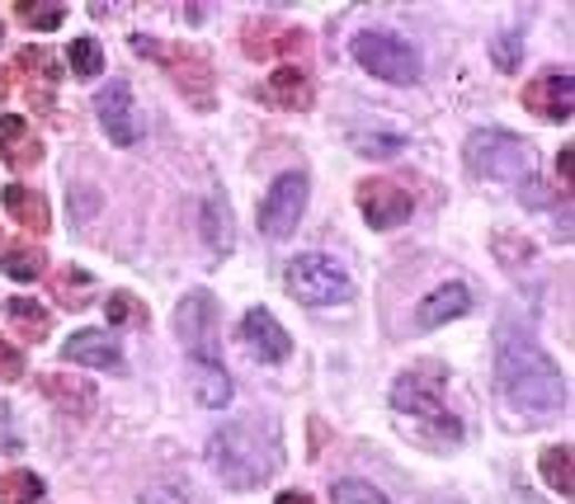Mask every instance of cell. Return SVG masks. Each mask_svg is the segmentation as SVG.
<instances>
[{
    "mask_svg": "<svg viewBox=\"0 0 575 504\" xmlns=\"http://www.w3.org/2000/svg\"><path fill=\"white\" fill-rule=\"evenodd\" d=\"M495 387H500L505 406L524 419V425H547L552 415L566 411V377L538 339L528 335H500L495 349Z\"/></svg>",
    "mask_w": 575,
    "mask_h": 504,
    "instance_id": "obj_1",
    "label": "cell"
},
{
    "mask_svg": "<svg viewBox=\"0 0 575 504\" xmlns=\"http://www.w3.org/2000/svg\"><path fill=\"white\" fill-rule=\"evenodd\" d=\"M391 406L401 415V429L415 443H425V448H448V443L463 438L458 415L444 406V368L439 363H420V368L396 377Z\"/></svg>",
    "mask_w": 575,
    "mask_h": 504,
    "instance_id": "obj_2",
    "label": "cell"
},
{
    "mask_svg": "<svg viewBox=\"0 0 575 504\" xmlns=\"http://www.w3.org/2000/svg\"><path fill=\"white\" fill-rule=\"evenodd\" d=\"M208 462L212 472L222 476V486L231 491H255L279 472V438H274L269 425H255V419H236V425H222L208 438Z\"/></svg>",
    "mask_w": 575,
    "mask_h": 504,
    "instance_id": "obj_3",
    "label": "cell"
},
{
    "mask_svg": "<svg viewBox=\"0 0 575 504\" xmlns=\"http://www.w3.org/2000/svg\"><path fill=\"white\" fill-rule=\"evenodd\" d=\"M137 57H151L156 67H166V76L180 86V95L194 109H212V62L204 52H194L185 43H156V38H132Z\"/></svg>",
    "mask_w": 575,
    "mask_h": 504,
    "instance_id": "obj_4",
    "label": "cell"
},
{
    "mask_svg": "<svg viewBox=\"0 0 575 504\" xmlns=\"http://www.w3.org/2000/svg\"><path fill=\"white\" fill-rule=\"evenodd\" d=\"M463 156H467V170L482 175V179H509V185H519V179L533 170V147L524 142V137L505 132V128L472 132Z\"/></svg>",
    "mask_w": 575,
    "mask_h": 504,
    "instance_id": "obj_5",
    "label": "cell"
},
{
    "mask_svg": "<svg viewBox=\"0 0 575 504\" xmlns=\"http://www.w3.org/2000/svg\"><path fill=\"white\" fill-rule=\"evenodd\" d=\"M284 284L288 293L303 302V307H340V302L354 297V278L335 265L330 255H297L288 274H284Z\"/></svg>",
    "mask_w": 575,
    "mask_h": 504,
    "instance_id": "obj_6",
    "label": "cell"
},
{
    "mask_svg": "<svg viewBox=\"0 0 575 504\" xmlns=\"http://www.w3.org/2000/svg\"><path fill=\"white\" fill-rule=\"evenodd\" d=\"M354 62L368 76L387 80V86H415V80H420V52H415L406 38L383 33V29H368L354 38Z\"/></svg>",
    "mask_w": 575,
    "mask_h": 504,
    "instance_id": "obj_7",
    "label": "cell"
},
{
    "mask_svg": "<svg viewBox=\"0 0 575 504\" xmlns=\"http://www.w3.org/2000/svg\"><path fill=\"white\" fill-rule=\"evenodd\" d=\"M175 335L185 339L189 363H222L217 354V297L208 288H194L175 307Z\"/></svg>",
    "mask_w": 575,
    "mask_h": 504,
    "instance_id": "obj_8",
    "label": "cell"
},
{
    "mask_svg": "<svg viewBox=\"0 0 575 504\" xmlns=\"http://www.w3.org/2000/svg\"><path fill=\"white\" fill-rule=\"evenodd\" d=\"M303 213H307V175L288 170V175L274 179L269 194H265V204H260V231L269 240H284V236L297 231Z\"/></svg>",
    "mask_w": 575,
    "mask_h": 504,
    "instance_id": "obj_9",
    "label": "cell"
},
{
    "mask_svg": "<svg viewBox=\"0 0 575 504\" xmlns=\"http://www.w3.org/2000/svg\"><path fill=\"white\" fill-rule=\"evenodd\" d=\"M354 204H359V213L373 231H391L410 217L415 198L401 185H391V179H364V185H354Z\"/></svg>",
    "mask_w": 575,
    "mask_h": 504,
    "instance_id": "obj_10",
    "label": "cell"
},
{
    "mask_svg": "<svg viewBox=\"0 0 575 504\" xmlns=\"http://www.w3.org/2000/svg\"><path fill=\"white\" fill-rule=\"evenodd\" d=\"M95 109H99V128L109 132V142H118V147L142 142V113H137L128 80H109V90L95 99Z\"/></svg>",
    "mask_w": 575,
    "mask_h": 504,
    "instance_id": "obj_11",
    "label": "cell"
},
{
    "mask_svg": "<svg viewBox=\"0 0 575 504\" xmlns=\"http://www.w3.org/2000/svg\"><path fill=\"white\" fill-rule=\"evenodd\" d=\"M571 105H575V86H571L566 67H547L524 86V109L547 118V123H566Z\"/></svg>",
    "mask_w": 575,
    "mask_h": 504,
    "instance_id": "obj_12",
    "label": "cell"
},
{
    "mask_svg": "<svg viewBox=\"0 0 575 504\" xmlns=\"http://www.w3.org/2000/svg\"><path fill=\"white\" fill-rule=\"evenodd\" d=\"M241 52L255 57V62H269V57H293V52H307V33L279 24V19H250L241 29Z\"/></svg>",
    "mask_w": 575,
    "mask_h": 504,
    "instance_id": "obj_13",
    "label": "cell"
},
{
    "mask_svg": "<svg viewBox=\"0 0 575 504\" xmlns=\"http://www.w3.org/2000/svg\"><path fill=\"white\" fill-rule=\"evenodd\" d=\"M241 339H246V349L260 358V363H284L288 354H293V339H288V330L274 320V312H265V307H250L246 316H241Z\"/></svg>",
    "mask_w": 575,
    "mask_h": 504,
    "instance_id": "obj_14",
    "label": "cell"
},
{
    "mask_svg": "<svg viewBox=\"0 0 575 504\" xmlns=\"http://www.w3.org/2000/svg\"><path fill=\"white\" fill-rule=\"evenodd\" d=\"M62 358L67 363H86V368H99V373L123 368V349L109 339V330H76L62 345Z\"/></svg>",
    "mask_w": 575,
    "mask_h": 504,
    "instance_id": "obj_15",
    "label": "cell"
},
{
    "mask_svg": "<svg viewBox=\"0 0 575 504\" xmlns=\"http://www.w3.org/2000/svg\"><path fill=\"white\" fill-rule=\"evenodd\" d=\"M0 160H6L10 170H33L38 160H43V142L33 137L29 118H19V113L0 118Z\"/></svg>",
    "mask_w": 575,
    "mask_h": 504,
    "instance_id": "obj_16",
    "label": "cell"
},
{
    "mask_svg": "<svg viewBox=\"0 0 575 504\" xmlns=\"http://www.w3.org/2000/svg\"><path fill=\"white\" fill-rule=\"evenodd\" d=\"M472 312V288L467 284H444V288H434L420 307H415V326L420 330H439L448 326V320H458Z\"/></svg>",
    "mask_w": 575,
    "mask_h": 504,
    "instance_id": "obj_17",
    "label": "cell"
},
{
    "mask_svg": "<svg viewBox=\"0 0 575 504\" xmlns=\"http://www.w3.org/2000/svg\"><path fill=\"white\" fill-rule=\"evenodd\" d=\"M38 387H43V396L52 401L57 411H67V415H76V419H90V415H95V406H99V396H95V387H90L86 377L43 373V377H38Z\"/></svg>",
    "mask_w": 575,
    "mask_h": 504,
    "instance_id": "obj_18",
    "label": "cell"
},
{
    "mask_svg": "<svg viewBox=\"0 0 575 504\" xmlns=\"http://www.w3.org/2000/svg\"><path fill=\"white\" fill-rule=\"evenodd\" d=\"M260 99H265V105H274V109H288V113L307 109L311 105V76L303 67H279L260 86Z\"/></svg>",
    "mask_w": 575,
    "mask_h": 504,
    "instance_id": "obj_19",
    "label": "cell"
},
{
    "mask_svg": "<svg viewBox=\"0 0 575 504\" xmlns=\"http://www.w3.org/2000/svg\"><path fill=\"white\" fill-rule=\"evenodd\" d=\"M19 71L29 76V99L38 109H48L57 80H62V67L52 62V52L48 48H24V52H19Z\"/></svg>",
    "mask_w": 575,
    "mask_h": 504,
    "instance_id": "obj_20",
    "label": "cell"
},
{
    "mask_svg": "<svg viewBox=\"0 0 575 504\" xmlns=\"http://www.w3.org/2000/svg\"><path fill=\"white\" fill-rule=\"evenodd\" d=\"M6 213L19 221V227H29L33 236H43L52 227V213H48V198L29 189V185H6Z\"/></svg>",
    "mask_w": 575,
    "mask_h": 504,
    "instance_id": "obj_21",
    "label": "cell"
},
{
    "mask_svg": "<svg viewBox=\"0 0 575 504\" xmlns=\"http://www.w3.org/2000/svg\"><path fill=\"white\" fill-rule=\"evenodd\" d=\"M189 382H194L198 406L222 411L227 401H231V377H227L222 363H189Z\"/></svg>",
    "mask_w": 575,
    "mask_h": 504,
    "instance_id": "obj_22",
    "label": "cell"
},
{
    "mask_svg": "<svg viewBox=\"0 0 575 504\" xmlns=\"http://www.w3.org/2000/svg\"><path fill=\"white\" fill-rule=\"evenodd\" d=\"M48 255L33 246V240H19V246L6 250V259H0V269H6V278H14V284H33L38 274H43Z\"/></svg>",
    "mask_w": 575,
    "mask_h": 504,
    "instance_id": "obj_23",
    "label": "cell"
},
{
    "mask_svg": "<svg viewBox=\"0 0 575 504\" xmlns=\"http://www.w3.org/2000/svg\"><path fill=\"white\" fill-rule=\"evenodd\" d=\"M571 443H557V448H547L543 453V462H538V467H543V481H547V486L552 491H557L562 500H571L575 495V467H571Z\"/></svg>",
    "mask_w": 575,
    "mask_h": 504,
    "instance_id": "obj_24",
    "label": "cell"
},
{
    "mask_svg": "<svg viewBox=\"0 0 575 504\" xmlns=\"http://www.w3.org/2000/svg\"><path fill=\"white\" fill-rule=\"evenodd\" d=\"M0 504H48L43 476H33V472H6V476H0Z\"/></svg>",
    "mask_w": 575,
    "mask_h": 504,
    "instance_id": "obj_25",
    "label": "cell"
},
{
    "mask_svg": "<svg viewBox=\"0 0 575 504\" xmlns=\"http://www.w3.org/2000/svg\"><path fill=\"white\" fill-rule=\"evenodd\" d=\"M6 316H10V326H14V330H24V335L33 339V345L52 330V316H48L43 307H38V302H29V297H10V302H6Z\"/></svg>",
    "mask_w": 575,
    "mask_h": 504,
    "instance_id": "obj_26",
    "label": "cell"
},
{
    "mask_svg": "<svg viewBox=\"0 0 575 504\" xmlns=\"http://www.w3.org/2000/svg\"><path fill=\"white\" fill-rule=\"evenodd\" d=\"M67 67H71V76H76V80H95V76H105V48H99V38H71Z\"/></svg>",
    "mask_w": 575,
    "mask_h": 504,
    "instance_id": "obj_27",
    "label": "cell"
},
{
    "mask_svg": "<svg viewBox=\"0 0 575 504\" xmlns=\"http://www.w3.org/2000/svg\"><path fill=\"white\" fill-rule=\"evenodd\" d=\"M52 293L62 297V307H90V297H95V278L86 269H62L52 278Z\"/></svg>",
    "mask_w": 575,
    "mask_h": 504,
    "instance_id": "obj_28",
    "label": "cell"
},
{
    "mask_svg": "<svg viewBox=\"0 0 575 504\" xmlns=\"http://www.w3.org/2000/svg\"><path fill=\"white\" fill-rule=\"evenodd\" d=\"M490 250H495V259H500L505 269H519V265H528L533 255V240H524V236H514V231H495L490 236Z\"/></svg>",
    "mask_w": 575,
    "mask_h": 504,
    "instance_id": "obj_29",
    "label": "cell"
},
{
    "mask_svg": "<svg viewBox=\"0 0 575 504\" xmlns=\"http://www.w3.org/2000/svg\"><path fill=\"white\" fill-rule=\"evenodd\" d=\"M330 500L335 504H391L378 486H368V481H335V486H330Z\"/></svg>",
    "mask_w": 575,
    "mask_h": 504,
    "instance_id": "obj_30",
    "label": "cell"
},
{
    "mask_svg": "<svg viewBox=\"0 0 575 504\" xmlns=\"http://www.w3.org/2000/svg\"><path fill=\"white\" fill-rule=\"evenodd\" d=\"M105 316H109V326H132V320H147V307L132 293H109Z\"/></svg>",
    "mask_w": 575,
    "mask_h": 504,
    "instance_id": "obj_31",
    "label": "cell"
},
{
    "mask_svg": "<svg viewBox=\"0 0 575 504\" xmlns=\"http://www.w3.org/2000/svg\"><path fill=\"white\" fill-rule=\"evenodd\" d=\"M349 147L373 160V156H396L406 142H401V137H387V132H354V137H349Z\"/></svg>",
    "mask_w": 575,
    "mask_h": 504,
    "instance_id": "obj_32",
    "label": "cell"
},
{
    "mask_svg": "<svg viewBox=\"0 0 575 504\" xmlns=\"http://www.w3.org/2000/svg\"><path fill=\"white\" fill-rule=\"evenodd\" d=\"M24 24H33V29H43V33H52L57 24H62V6H29V0H19V10H14Z\"/></svg>",
    "mask_w": 575,
    "mask_h": 504,
    "instance_id": "obj_33",
    "label": "cell"
},
{
    "mask_svg": "<svg viewBox=\"0 0 575 504\" xmlns=\"http://www.w3.org/2000/svg\"><path fill=\"white\" fill-rule=\"evenodd\" d=\"M19 377H24V354L10 339H0V382H19Z\"/></svg>",
    "mask_w": 575,
    "mask_h": 504,
    "instance_id": "obj_34",
    "label": "cell"
},
{
    "mask_svg": "<svg viewBox=\"0 0 575 504\" xmlns=\"http://www.w3.org/2000/svg\"><path fill=\"white\" fill-rule=\"evenodd\" d=\"M519 43H524V38L505 33L500 43H495V67H500V71H514V62H519Z\"/></svg>",
    "mask_w": 575,
    "mask_h": 504,
    "instance_id": "obj_35",
    "label": "cell"
},
{
    "mask_svg": "<svg viewBox=\"0 0 575 504\" xmlns=\"http://www.w3.org/2000/svg\"><path fill=\"white\" fill-rule=\"evenodd\" d=\"M137 504H189V491L185 486H156V491H147Z\"/></svg>",
    "mask_w": 575,
    "mask_h": 504,
    "instance_id": "obj_36",
    "label": "cell"
},
{
    "mask_svg": "<svg viewBox=\"0 0 575 504\" xmlns=\"http://www.w3.org/2000/svg\"><path fill=\"white\" fill-rule=\"evenodd\" d=\"M0 448H19V434H14V415H10V406L0 401Z\"/></svg>",
    "mask_w": 575,
    "mask_h": 504,
    "instance_id": "obj_37",
    "label": "cell"
},
{
    "mask_svg": "<svg viewBox=\"0 0 575 504\" xmlns=\"http://www.w3.org/2000/svg\"><path fill=\"white\" fill-rule=\"evenodd\" d=\"M571 151H575V147H562V156H557V170H562L566 185H571Z\"/></svg>",
    "mask_w": 575,
    "mask_h": 504,
    "instance_id": "obj_38",
    "label": "cell"
},
{
    "mask_svg": "<svg viewBox=\"0 0 575 504\" xmlns=\"http://www.w3.org/2000/svg\"><path fill=\"white\" fill-rule=\"evenodd\" d=\"M279 504H316V500H311V495H303V491H284V495H279Z\"/></svg>",
    "mask_w": 575,
    "mask_h": 504,
    "instance_id": "obj_39",
    "label": "cell"
},
{
    "mask_svg": "<svg viewBox=\"0 0 575 504\" xmlns=\"http://www.w3.org/2000/svg\"><path fill=\"white\" fill-rule=\"evenodd\" d=\"M90 213H95V194H81V204H76V217H81V221H86Z\"/></svg>",
    "mask_w": 575,
    "mask_h": 504,
    "instance_id": "obj_40",
    "label": "cell"
},
{
    "mask_svg": "<svg viewBox=\"0 0 575 504\" xmlns=\"http://www.w3.org/2000/svg\"><path fill=\"white\" fill-rule=\"evenodd\" d=\"M6 99H10V76L0 71V105H6Z\"/></svg>",
    "mask_w": 575,
    "mask_h": 504,
    "instance_id": "obj_41",
    "label": "cell"
},
{
    "mask_svg": "<svg viewBox=\"0 0 575 504\" xmlns=\"http://www.w3.org/2000/svg\"><path fill=\"white\" fill-rule=\"evenodd\" d=\"M0 38H6V24H0Z\"/></svg>",
    "mask_w": 575,
    "mask_h": 504,
    "instance_id": "obj_42",
    "label": "cell"
}]
</instances>
